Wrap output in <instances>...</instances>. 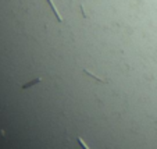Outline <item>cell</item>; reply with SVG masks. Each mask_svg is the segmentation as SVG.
<instances>
[{
	"mask_svg": "<svg viewBox=\"0 0 157 149\" xmlns=\"http://www.w3.org/2000/svg\"><path fill=\"white\" fill-rule=\"evenodd\" d=\"M40 81H42V78H40V77H38V78H35L33 81H29L28 84H24V85H21V88H22V89H27V88L32 87V85H35V84H39Z\"/></svg>",
	"mask_w": 157,
	"mask_h": 149,
	"instance_id": "3",
	"label": "cell"
},
{
	"mask_svg": "<svg viewBox=\"0 0 157 149\" xmlns=\"http://www.w3.org/2000/svg\"><path fill=\"white\" fill-rule=\"evenodd\" d=\"M48 3L50 4V7H52V10H53V13H54V15H56V18H57V21L59 22H63V17L60 15V13H59V10H57V7L54 6V3H53V0H48Z\"/></svg>",
	"mask_w": 157,
	"mask_h": 149,
	"instance_id": "1",
	"label": "cell"
},
{
	"mask_svg": "<svg viewBox=\"0 0 157 149\" xmlns=\"http://www.w3.org/2000/svg\"><path fill=\"white\" fill-rule=\"evenodd\" d=\"M78 143H79V145L82 146V149H90L88 145H86L85 142H83V139H82V138H78Z\"/></svg>",
	"mask_w": 157,
	"mask_h": 149,
	"instance_id": "4",
	"label": "cell"
},
{
	"mask_svg": "<svg viewBox=\"0 0 157 149\" xmlns=\"http://www.w3.org/2000/svg\"><path fill=\"white\" fill-rule=\"evenodd\" d=\"M82 71H83V74H85V75H88V77H92L93 80H95V81H98V82H103V84H107V81H106V80H101V78L96 77L95 74H92V73H90V71H88V70H86V69H83Z\"/></svg>",
	"mask_w": 157,
	"mask_h": 149,
	"instance_id": "2",
	"label": "cell"
}]
</instances>
